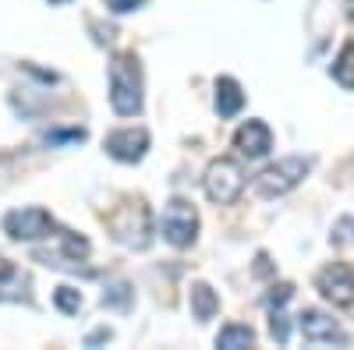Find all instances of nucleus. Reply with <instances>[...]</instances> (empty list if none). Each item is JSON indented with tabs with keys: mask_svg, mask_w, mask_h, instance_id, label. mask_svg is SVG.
<instances>
[{
	"mask_svg": "<svg viewBox=\"0 0 354 350\" xmlns=\"http://www.w3.org/2000/svg\"><path fill=\"white\" fill-rule=\"evenodd\" d=\"M106 230L113 233V241H121L124 248L145 251L153 244V213L142 198H128L106 216Z\"/></svg>",
	"mask_w": 354,
	"mask_h": 350,
	"instance_id": "1",
	"label": "nucleus"
},
{
	"mask_svg": "<svg viewBox=\"0 0 354 350\" xmlns=\"http://www.w3.org/2000/svg\"><path fill=\"white\" fill-rule=\"evenodd\" d=\"M110 106L121 117L142 113V64L135 53H117L110 64Z\"/></svg>",
	"mask_w": 354,
	"mask_h": 350,
	"instance_id": "2",
	"label": "nucleus"
},
{
	"mask_svg": "<svg viewBox=\"0 0 354 350\" xmlns=\"http://www.w3.org/2000/svg\"><path fill=\"white\" fill-rule=\"evenodd\" d=\"M205 195H209V202H216V206H234V202L241 198L245 191V170L238 159H230V156H220L209 163V170H205Z\"/></svg>",
	"mask_w": 354,
	"mask_h": 350,
	"instance_id": "3",
	"label": "nucleus"
},
{
	"mask_svg": "<svg viewBox=\"0 0 354 350\" xmlns=\"http://www.w3.org/2000/svg\"><path fill=\"white\" fill-rule=\"evenodd\" d=\"M308 170H312V159H305V156H287V159H280V163H273V166H266L259 177H255V188H259L262 198H280V195H287V191L298 188V184L308 177Z\"/></svg>",
	"mask_w": 354,
	"mask_h": 350,
	"instance_id": "4",
	"label": "nucleus"
},
{
	"mask_svg": "<svg viewBox=\"0 0 354 350\" xmlns=\"http://www.w3.org/2000/svg\"><path fill=\"white\" fill-rule=\"evenodd\" d=\"M163 237L174 244V248H192L195 237H198V213L192 202L185 198H174L167 213H163Z\"/></svg>",
	"mask_w": 354,
	"mask_h": 350,
	"instance_id": "5",
	"label": "nucleus"
},
{
	"mask_svg": "<svg viewBox=\"0 0 354 350\" xmlns=\"http://www.w3.org/2000/svg\"><path fill=\"white\" fill-rule=\"evenodd\" d=\"M50 230H53V216L43 206H25L4 216V233L11 241H39L50 237Z\"/></svg>",
	"mask_w": 354,
	"mask_h": 350,
	"instance_id": "6",
	"label": "nucleus"
},
{
	"mask_svg": "<svg viewBox=\"0 0 354 350\" xmlns=\"http://www.w3.org/2000/svg\"><path fill=\"white\" fill-rule=\"evenodd\" d=\"M315 290H319L326 301H333L337 308H351V304H354V269L344 266V262H333V266L319 269Z\"/></svg>",
	"mask_w": 354,
	"mask_h": 350,
	"instance_id": "7",
	"label": "nucleus"
},
{
	"mask_svg": "<svg viewBox=\"0 0 354 350\" xmlns=\"http://www.w3.org/2000/svg\"><path fill=\"white\" fill-rule=\"evenodd\" d=\"M298 329H301L305 343H312V347H319V343H337V347H347V343H351V336L340 329L337 318L322 315V311H315V308H305V311L298 315Z\"/></svg>",
	"mask_w": 354,
	"mask_h": 350,
	"instance_id": "8",
	"label": "nucleus"
},
{
	"mask_svg": "<svg viewBox=\"0 0 354 350\" xmlns=\"http://www.w3.org/2000/svg\"><path fill=\"white\" fill-rule=\"evenodd\" d=\"M103 149L117 159V163H138L149 149V131L145 128H121V131H110Z\"/></svg>",
	"mask_w": 354,
	"mask_h": 350,
	"instance_id": "9",
	"label": "nucleus"
},
{
	"mask_svg": "<svg viewBox=\"0 0 354 350\" xmlns=\"http://www.w3.org/2000/svg\"><path fill=\"white\" fill-rule=\"evenodd\" d=\"M234 149H238L245 159L270 156V149H273V131H270V124L245 121V124L238 128V135H234Z\"/></svg>",
	"mask_w": 354,
	"mask_h": 350,
	"instance_id": "10",
	"label": "nucleus"
},
{
	"mask_svg": "<svg viewBox=\"0 0 354 350\" xmlns=\"http://www.w3.org/2000/svg\"><path fill=\"white\" fill-rule=\"evenodd\" d=\"M245 106V93L234 78H216V113L220 117H238Z\"/></svg>",
	"mask_w": 354,
	"mask_h": 350,
	"instance_id": "11",
	"label": "nucleus"
},
{
	"mask_svg": "<svg viewBox=\"0 0 354 350\" xmlns=\"http://www.w3.org/2000/svg\"><path fill=\"white\" fill-rule=\"evenodd\" d=\"M220 311V298L209 283H192V315L198 322H209V318Z\"/></svg>",
	"mask_w": 354,
	"mask_h": 350,
	"instance_id": "12",
	"label": "nucleus"
},
{
	"mask_svg": "<svg viewBox=\"0 0 354 350\" xmlns=\"http://www.w3.org/2000/svg\"><path fill=\"white\" fill-rule=\"evenodd\" d=\"M255 343V333L252 326H238V322H230L216 333V347L220 350H241V347H252Z\"/></svg>",
	"mask_w": 354,
	"mask_h": 350,
	"instance_id": "13",
	"label": "nucleus"
},
{
	"mask_svg": "<svg viewBox=\"0 0 354 350\" xmlns=\"http://www.w3.org/2000/svg\"><path fill=\"white\" fill-rule=\"evenodd\" d=\"M330 75H333L337 85H344V89H354V43H344V46H340Z\"/></svg>",
	"mask_w": 354,
	"mask_h": 350,
	"instance_id": "14",
	"label": "nucleus"
},
{
	"mask_svg": "<svg viewBox=\"0 0 354 350\" xmlns=\"http://www.w3.org/2000/svg\"><path fill=\"white\" fill-rule=\"evenodd\" d=\"M53 304L61 308L64 315H78V311H82V290H75V286H57V290H53Z\"/></svg>",
	"mask_w": 354,
	"mask_h": 350,
	"instance_id": "15",
	"label": "nucleus"
},
{
	"mask_svg": "<svg viewBox=\"0 0 354 350\" xmlns=\"http://www.w3.org/2000/svg\"><path fill=\"white\" fill-rule=\"evenodd\" d=\"M103 304H110V308H128L131 304V286L128 283H110L106 290H103Z\"/></svg>",
	"mask_w": 354,
	"mask_h": 350,
	"instance_id": "16",
	"label": "nucleus"
},
{
	"mask_svg": "<svg viewBox=\"0 0 354 350\" xmlns=\"http://www.w3.org/2000/svg\"><path fill=\"white\" fill-rule=\"evenodd\" d=\"M270 336H273L277 343H287V336H290V326H287V315H283L280 308H273V318H270Z\"/></svg>",
	"mask_w": 354,
	"mask_h": 350,
	"instance_id": "17",
	"label": "nucleus"
},
{
	"mask_svg": "<svg viewBox=\"0 0 354 350\" xmlns=\"http://www.w3.org/2000/svg\"><path fill=\"white\" fill-rule=\"evenodd\" d=\"M290 294H294L290 283H277V286L270 290V298H266V304H270V308H283V304L290 301Z\"/></svg>",
	"mask_w": 354,
	"mask_h": 350,
	"instance_id": "18",
	"label": "nucleus"
},
{
	"mask_svg": "<svg viewBox=\"0 0 354 350\" xmlns=\"http://www.w3.org/2000/svg\"><path fill=\"white\" fill-rule=\"evenodd\" d=\"M145 0H106V8L110 11H117V14H128V11H135V8H142Z\"/></svg>",
	"mask_w": 354,
	"mask_h": 350,
	"instance_id": "19",
	"label": "nucleus"
},
{
	"mask_svg": "<svg viewBox=\"0 0 354 350\" xmlns=\"http://www.w3.org/2000/svg\"><path fill=\"white\" fill-rule=\"evenodd\" d=\"M85 138V131L82 128H75V131H53V135H46V142H82Z\"/></svg>",
	"mask_w": 354,
	"mask_h": 350,
	"instance_id": "20",
	"label": "nucleus"
},
{
	"mask_svg": "<svg viewBox=\"0 0 354 350\" xmlns=\"http://www.w3.org/2000/svg\"><path fill=\"white\" fill-rule=\"evenodd\" d=\"M110 336H113V333H110V329L103 326V329H96L93 336H88V340H85V347H96V343H103V340H110Z\"/></svg>",
	"mask_w": 354,
	"mask_h": 350,
	"instance_id": "21",
	"label": "nucleus"
},
{
	"mask_svg": "<svg viewBox=\"0 0 354 350\" xmlns=\"http://www.w3.org/2000/svg\"><path fill=\"white\" fill-rule=\"evenodd\" d=\"M11 276H15V266H11L4 255H0V280H11Z\"/></svg>",
	"mask_w": 354,
	"mask_h": 350,
	"instance_id": "22",
	"label": "nucleus"
},
{
	"mask_svg": "<svg viewBox=\"0 0 354 350\" xmlns=\"http://www.w3.org/2000/svg\"><path fill=\"white\" fill-rule=\"evenodd\" d=\"M347 18L354 21V0H347Z\"/></svg>",
	"mask_w": 354,
	"mask_h": 350,
	"instance_id": "23",
	"label": "nucleus"
},
{
	"mask_svg": "<svg viewBox=\"0 0 354 350\" xmlns=\"http://www.w3.org/2000/svg\"><path fill=\"white\" fill-rule=\"evenodd\" d=\"M50 4H53V8H64V4H71V0H50Z\"/></svg>",
	"mask_w": 354,
	"mask_h": 350,
	"instance_id": "24",
	"label": "nucleus"
}]
</instances>
